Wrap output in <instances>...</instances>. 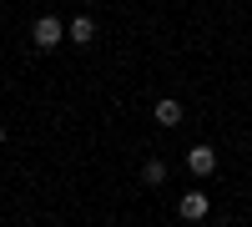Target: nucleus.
<instances>
[{
	"mask_svg": "<svg viewBox=\"0 0 252 227\" xmlns=\"http://www.w3.org/2000/svg\"><path fill=\"white\" fill-rule=\"evenodd\" d=\"M31 40H35V51H56L61 40H66V26H61L56 15H40L35 26H31Z\"/></svg>",
	"mask_w": 252,
	"mask_h": 227,
	"instance_id": "1",
	"label": "nucleus"
},
{
	"mask_svg": "<svg viewBox=\"0 0 252 227\" xmlns=\"http://www.w3.org/2000/svg\"><path fill=\"white\" fill-rule=\"evenodd\" d=\"M187 172H197V177H212V172H217V152L207 147V141H197V147L187 152Z\"/></svg>",
	"mask_w": 252,
	"mask_h": 227,
	"instance_id": "2",
	"label": "nucleus"
},
{
	"mask_svg": "<svg viewBox=\"0 0 252 227\" xmlns=\"http://www.w3.org/2000/svg\"><path fill=\"white\" fill-rule=\"evenodd\" d=\"M207 212H212V197L207 192H187L182 197V222H202Z\"/></svg>",
	"mask_w": 252,
	"mask_h": 227,
	"instance_id": "3",
	"label": "nucleus"
},
{
	"mask_svg": "<svg viewBox=\"0 0 252 227\" xmlns=\"http://www.w3.org/2000/svg\"><path fill=\"white\" fill-rule=\"evenodd\" d=\"M152 116H157V127H182V101L177 96H161L152 106Z\"/></svg>",
	"mask_w": 252,
	"mask_h": 227,
	"instance_id": "4",
	"label": "nucleus"
},
{
	"mask_svg": "<svg viewBox=\"0 0 252 227\" xmlns=\"http://www.w3.org/2000/svg\"><path fill=\"white\" fill-rule=\"evenodd\" d=\"M66 40H71V46H91V40H96V20L91 15H76L66 26Z\"/></svg>",
	"mask_w": 252,
	"mask_h": 227,
	"instance_id": "5",
	"label": "nucleus"
},
{
	"mask_svg": "<svg viewBox=\"0 0 252 227\" xmlns=\"http://www.w3.org/2000/svg\"><path fill=\"white\" fill-rule=\"evenodd\" d=\"M141 182H146V187H161V182H166V162H146V167H141Z\"/></svg>",
	"mask_w": 252,
	"mask_h": 227,
	"instance_id": "6",
	"label": "nucleus"
}]
</instances>
